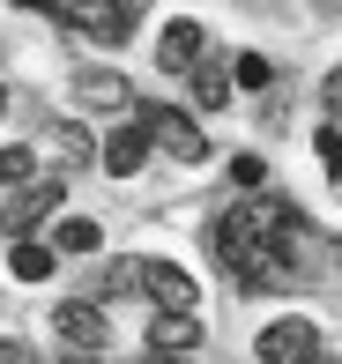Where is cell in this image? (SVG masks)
<instances>
[{
	"label": "cell",
	"mask_w": 342,
	"mask_h": 364,
	"mask_svg": "<svg viewBox=\"0 0 342 364\" xmlns=\"http://www.w3.org/2000/svg\"><path fill=\"white\" fill-rule=\"evenodd\" d=\"M141 164H149V134H141V127H134V119H127V127H119V134H112V141H105V171H112V178H134V171H141Z\"/></svg>",
	"instance_id": "obj_10"
},
{
	"label": "cell",
	"mask_w": 342,
	"mask_h": 364,
	"mask_svg": "<svg viewBox=\"0 0 342 364\" xmlns=\"http://www.w3.org/2000/svg\"><path fill=\"white\" fill-rule=\"evenodd\" d=\"M75 23H82L97 45H127V38H134V8H112V0H82Z\"/></svg>",
	"instance_id": "obj_9"
},
{
	"label": "cell",
	"mask_w": 342,
	"mask_h": 364,
	"mask_svg": "<svg viewBox=\"0 0 342 364\" xmlns=\"http://www.w3.org/2000/svg\"><path fill=\"white\" fill-rule=\"evenodd\" d=\"M320 164H328V171H342V134H335V127H320Z\"/></svg>",
	"instance_id": "obj_18"
},
{
	"label": "cell",
	"mask_w": 342,
	"mask_h": 364,
	"mask_svg": "<svg viewBox=\"0 0 342 364\" xmlns=\"http://www.w3.org/2000/svg\"><path fill=\"white\" fill-rule=\"evenodd\" d=\"M320 105H328V112H335V119H342V68L328 75V90H320Z\"/></svg>",
	"instance_id": "obj_21"
},
{
	"label": "cell",
	"mask_w": 342,
	"mask_h": 364,
	"mask_svg": "<svg viewBox=\"0 0 342 364\" xmlns=\"http://www.w3.org/2000/svg\"><path fill=\"white\" fill-rule=\"evenodd\" d=\"M97 245H105V230H97L90 216H68L53 230V253H97Z\"/></svg>",
	"instance_id": "obj_13"
},
{
	"label": "cell",
	"mask_w": 342,
	"mask_h": 364,
	"mask_svg": "<svg viewBox=\"0 0 342 364\" xmlns=\"http://www.w3.org/2000/svg\"><path fill=\"white\" fill-rule=\"evenodd\" d=\"M0 364H38V350H30V342H15V335H8V342H0Z\"/></svg>",
	"instance_id": "obj_20"
},
{
	"label": "cell",
	"mask_w": 342,
	"mask_h": 364,
	"mask_svg": "<svg viewBox=\"0 0 342 364\" xmlns=\"http://www.w3.org/2000/svg\"><path fill=\"white\" fill-rule=\"evenodd\" d=\"M0 112H8V90H0Z\"/></svg>",
	"instance_id": "obj_26"
},
{
	"label": "cell",
	"mask_w": 342,
	"mask_h": 364,
	"mask_svg": "<svg viewBox=\"0 0 342 364\" xmlns=\"http://www.w3.org/2000/svg\"><path fill=\"white\" fill-rule=\"evenodd\" d=\"M231 178H238V186H246V193H253V186H260V178H268V171H260V156H231Z\"/></svg>",
	"instance_id": "obj_17"
},
{
	"label": "cell",
	"mask_w": 342,
	"mask_h": 364,
	"mask_svg": "<svg viewBox=\"0 0 342 364\" xmlns=\"http://www.w3.org/2000/svg\"><path fill=\"white\" fill-rule=\"evenodd\" d=\"M231 82H246V90H268V82H275V68H268L260 53H238V60H231Z\"/></svg>",
	"instance_id": "obj_15"
},
{
	"label": "cell",
	"mask_w": 342,
	"mask_h": 364,
	"mask_svg": "<svg viewBox=\"0 0 342 364\" xmlns=\"http://www.w3.org/2000/svg\"><path fill=\"white\" fill-rule=\"evenodd\" d=\"M253 357H260V364H313V357H320V327H313V320H298V312H290V320L260 327Z\"/></svg>",
	"instance_id": "obj_4"
},
{
	"label": "cell",
	"mask_w": 342,
	"mask_h": 364,
	"mask_svg": "<svg viewBox=\"0 0 342 364\" xmlns=\"http://www.w3.org/2000/svg\"><path fill=\"white\" fill-rule=\"evenodd\" d=\"M313 364H342V357H328V350H320V357H313Z\"/></svg>",
	"instance_id": "obj_24"
},
{
	"label": "cell",
	"mask_w": 342,
	"mask_h": 364,
	"mask_svg": "<svg viewBox=\"0 0 342 364\" xmlns=\"http://www.w3.org/2000/svg\"><path fill=\"white\" fill-rule=\"evenodd\" d=\"M23 8H38V15H68V23H75V15H82V0H23Z\"/></svg>",
	"instance_id": "obj_19"
},
{
	"label": "cell",
	"mask_w": 342,
	"mask_h": 364,
	"mask_svg": "<svg viewBox=\"0 0 342 364\" xmlns=\"http://www.w3.org/2000/svg\"><path fill=\"white\" fill-rule=\"evenodd\" d=\"M112 283H119V290H149L156 312H193V305H201V283H193L186 268H171V260H127Z\"/></svg>",
	"instance_id": "obj_1"
},
{
	"label": "cell",
	"mask_w": 342,
	"mask_h": 364,
	"mask_svg": "<svg viewBox=\"0 0 342 364\" xmlns=\"http://www.w3.org/2000/svg\"><path fill=\"white\" fill-rule=\"evenodd\" d=\"M53 327L68 335V350H105V312H97L90 297H68V305L53 312Z\"/></svg>",
	"instance_id": "obj_8"
},
{
	"label": "cell",
	"mask_w": 342,
	"mask_h": 364,
	"mask_svg": "<svg viewBox=\"0 0 342 364\" xmlns=\"http://www.w3.org/2000/svg\"><path fill=\"white\" fill-rule=\"evenodd\" d=\"M141 134H149V149H164V156L178 164H208V134L193 127V112H171V105H141Z\"/></svg>",
	"instance_id": "obj_2"
},
{
	"label": "cell",
	"mask_w": 342,
	"mask_h": 364,
	"mask_svg": "<svg viewBox=\"0 0 342 364\" xmlns=\"http://www.w3.org/2000/svg\"><path fill=\"white\" fill-rule=\"evenodd\" d=\"M112 8H134V15H141V0H112Z\"/></svg>",
	"instance_id": "obj_23"
},
{
	"label": "cell",
	"mask_w": 342,
	"mask_h": 364,
	"mask_svg": "<svg viewBox=\"0 0 342 364\" xmlns=\"http://www.w3.org/2000/svg\"><path fill=\"white\" fill-rule=\"evenodd\" d=\"M53 149H60V164H68V171H82V164L97 156V149H90V134H82V127H53Z\"/></svg>",
	"instance_id": "obj_14"
},
{
	"label": "cell",
	"mask_w": 342,
	"mask_h": 364,
	"mask_svg": "<svg viewBox=\"0 0 342 364\" xmlns=\"http://www.w3.org/2000/svg\"><path fill=\"white\" fill-rule=\"evenodd\" d=\"M60 193H68L60 178H30V186H15L8 201H0V230H8V238H30V230L60 208Z\"/></svg>",
	"instance_id": "obj_3"
},
{
	"label": "cell",
	"mask_w": 342,
	"mask_h": 364,
	"mask_svg": "<svg viewBox=\"0 0 342 364\" xmlns=\"http://www.w3.org/2000/svg\"><path fill=\"white\" fill-rule=\"evenodd\" d=\"M201 350V312H156L149 320V357H178L186 364Z\"/></svg>",
	"instance_id": "obj_7"
},
{
	"label": "cell",
	"mask_w": 342,
	"mask_h": 364,
	"mask_svg": "<svg viewBox=\"0 0 342 364\" xmlns=\"http://www.w3.org/2000/svg\"><path fill=\"white\" fill-rule=\"evenodd\" d=\"M75 105L82 112H134V82L112 68H82L75 75Z\"/></svg>",
	"instance_id": "obj_6"
},
{
	"label": "cell",
	"mask_w": 342,
	"mask_h": 364,
	"mask_svg": "<svg viewBox=\"0 0 342 364\" xmlns=\"http://www.w3.org/2000/svg\"><path fill=\"white\" fill-rule=\"evenodd\" d=\"M0 178H8V186H30V178H38V156H30V149H0Z\"/></svg>",
	"instance_id": "obj_16"
},
{
	"label": "cell",
	"mask_w": 342,
	"mask_h": 364,
	"mask_svg": "<svg viewBox=\"0 0 342 364\" xmlns=\"http://www.w3.org/2000/svg\"><path fill=\"white\" fill-rule=\"evenodd\" d=\"M141 364H178V357H141Z\"/></svg>",
	"instance_id": "obj_25"
},
{
	"label": "cell",
	"mask_w": 342,
	"mask_h": 364,
	"mask_svg": "<svg viewBox=\"0 0 342 364\" xmlns=\"http://www.w3.org/2000/svg\"><path fill=\"white\" fill-rule=\"evenodd\" d=\"M60 364H105V357H97V350H68V357H60Z\"/></svg>",
	"instance_id": "obj_22"
},
{
	"label": "cell",
	"mask_w": 342,
	"mask_h": 364,
	"mask_svg": "<svg viewBox=\"0 0 342 364\" xmlns=\"http://www.w3.org/2000/svg\"><path fill=\"white\" fill-rule=\"evenodd\" d=\"M208 53V30L193 23V15H178V23H164V38H156V68L164 75H193Z\"/></svg>",
	"instance_id": "obj_5"
},
{
	"label": "cell",
	"mask_w": 342,
	"mask_h": 364,
	"mask_svg": "<svg viewBox=\"0 0 342 364\" xmlns=\"http://www.w3.org/2000/svg\"><path fill=\"white\" fill-rule=\"evenodd\" d=\"M186 90H193V105H201V112H223V97H231V75H223V60H208V53H201V68L186 75Z\"/></svg>",
	"instance_id": "obj_11"
},
{
	"label": "cell",
	"mask_w": 342,
	"mask_h": 364,
	"mask_svg": "<svg viewBox=\"0 0 342 364\" xmlns=\"http://www.w3.org/2000/svg\"><path fill=\"white\" fill-rule=\"evenodd\" d=\"M53 245H38V238H15V253H8V275L15 283H45V275H53Z\"/></svg>",
	"instance_id": "obj_12"
}]
</instances>
